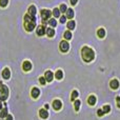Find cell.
I'll use <instances>...</instances> for the list:
<instances>
[{"label":"cell","instance_id":"8992f818","mask_svg":"<svg viewBox=\"0 0 120 120\" xmlns=\"http://www.w3.org/2000/svg\"><path fill=\"white\" fill-rule=\"evenodd\" d=\"M45 27L43 26V25H39V26L36 29V34H37V36H43L44 34H45Z\"/></svg>","mask_w":120,"mask_h":120},{"label":"cell","instance_id":"d6a6232c","mask_svg":"<svg viewBox=\"0 0 120 120\" xmlns=\"http://www.w3.org/2000/svg\"><path fill=\"white\" fill-rule=\"evenodd\" d=\"M116 102H117V106L120 108V96H118V97L116 98Z\"/></svg>","mask_w":120,"mask_h":120},{"label":"cell","instance_id":"5bb4252c","mask_svg":"<svg viewBox=\"0 0 120 120\" xmlns=\"http://www.w3.org/2000/svg\"><path fill=\"white\" fill-rule=\"evenodd\" d=\"M96 101H97V99H96V97L94 95H91L87 98V103H89L90 105H95Z\"/></svg>","mask_w":120,"mask_h":120},{"label":"cell","instance_id":"83f0119b","mask_svg":"<svg viewBox=\"0 0 120 120\" xmlns=\"http://www.w3.org/2000/svg\"><path fill=\"white\" fill-rule=\"evenodd\" d=\"M66 10H68V8H66V5H65V4H64V3L60 5V8H59L60 13H65V12H66Z\"/></svg>","mask_w":120,"mask_h":120},{"label":"cell","instance_id":"3957f363","mask_svg":"<svg viewBox=\"0 0 120 120\" xmlns=\"http://www.w3.org/2000/svg\"><path fill=\"white\" fill-rule=\"evenodd\" d=\"M24 27L27 32H32L36 27V20L32 21H24Z\"/></svg>","mask_w":120,"mask_h":120},{"label":"cell","instance_id":"7a4b0ae2","mask_svg":"<svg viewBox=\"0 0 120 120\" xmlns=\"http://www.w3.org/2000/svg\"><path fill=\"white\" fill-rule=\"evenodd\" d=\"M8 97V89L6 85L0 83V100L1 101H5Z\"/></svg>","mask_w":120,"mask_h":120},{"label":"cell","instance_id":"e575fe53","mask_svg":"<svg viewBox=\"0 0 120 120\" xmlns=\"http://www.w3.org/2000/svg\"><path fill=\"white\" fill-rule=\"evenodd\" d=\"M5 118H6V120H13V116H11V115H8Z\"/></svg>","mask_w":120,"mask_h":120},{"label":"cell","instance_id":"836d02e7","mask_svg":"<svg viewBox=\"0 0 120 120\" xmlns=\"http://www.w3.org/2000/svg\"><path fill=\"white\" fill-rule=\"evenodd\" d=\"M77 1H78V0H70V2H71V4H72V5H76Z\"/></svg>","mask_w":120,"mask_h":120},{"label":"cell","instance_id":"4dcf8cb0","mask_svg":"<svg viewBox=\"0 0 120 120\" xmlns=\"http://www.w3.org/2000/svg\"><path fill=\"white\" fill-rule=\"evenodd\" d=\"M60 22H61V23H65L66 22V17L65 16H60Z\"/></svg>","mask_w":120,"mask_h":120},{"label":"cell","instance_id":"4316f807","mask_svg":"<svg viewBox=\"0 0 120 120\" xmlns=\"http://www.w3.org/2000/svg\"><path fill=\"white\" fill-rule=\"evenodd\" d=\"M102 111L104 112V114H108V113L111 112V106L109 105V104H106V105H103V109H102Z\"/></svg>","mask_w":120,"mask_h":120},{"label":"cell","instance_id":"9a60e30c","mask_svg":"<svg viewBox=\"0 0 120 120\" xmlns=\"http://www.w3.org/2000/svg\"><path fill=\"white\" fill-rule=\"evenodd\" d=\"M66 15H65V17L66 18H68V19H73L74 18V11L72 10V8H68V10H66Z\"/></svg>","mask_w":120,"mask_h":120},{"label":"cell","instance_id":"8d00e7d4","mask_svg":"<svg viewBox=\"0 0 120 120\" xmlns=\"http://www.w3.org/2000/svg\"><path fill=\"white\" fill-rule=\"evenodd\" d=\"M44 108H45V110H48V109H49V105H48V104H45V105H44Z\"/></svg>","mask_w":120,"mask_h":120},{"label":"cell","instance_id":"44dd1931","mask_svg":"<svg viewBox=\"0 0 120 120\" xmlns=\"http://www.w3.org/2000/svg\"><path fill=\"white\" fill-rule=\"evenodd\" d=\"M8 109H2L1 111H0V118L1 119H4L6 116H8Z\"/></svg>","mask_w":120,"mask_h":120},{"label":"cell","instance_id":"4fadbf2b","mask_svg":"<svg viewBox=\"0 0 120 120\" xmlns=\"http://www.w3.org/2000/svg\"><path fill=\"white\" fill-rule=\"evenodd\" d=\"M22 68L23 71H25V72H27V71H31L32 68V63L30 61H24L22 64Z\"/></svg>","mask_w":120,"mask_h":120},{"label":"cell","instance_id":"7c38bea8","mask_svg":"<svg viewBox=\"0 0 120 120\" xmlns=\"http://www.w3.org/2000/svg\"><path fill=\"white\" fill-rule=\"evenodd\" d=\"M2 77H3L4 79H8L11 77V71L8 68H3V71H2Z\"/></svg>","mask_w":120,"mask_h":120},{"label":"cell","instance_id":"f546056e","mask_svg":"<svg viewBox=\"0 0 120 120\" xmlns=\"http://www.w3.org/2000/svg\"><path fill=\"white\" fill-rule=\"evenodd\" d=\"M39 82L41 83L42 85H44V84H45V82H46L45 78H44V77H40V78H39Z\"/></svg>","mask_w":120,"mask_h":120},{"label":"cell","instance_id":"8fae6325","mask_svg":"<svg viewBox=\"0 0 120 120\" xmlns=\"http://www.w3.org/2000/svg\"><path fill=\"white\" fill-rule=\"evenodd\" d=\"M31 95H32V97H33L34 99H37V98L39 97V95H40L39 89H37V87H34V89L32 90V92H31Z\"/></svg>","mask_w":120,"mask_h":120},{"label":"cell","instance_id":"277c9868","mask_svg":"<svg viewBox=\"0 0 120 120\" xmlns=\"http://www.w3.org/2000/svg\"><path fill=\"white\" fill-rule=\"evenodd\" d=\"M59 49L62 53H66L68 50H70V44H68V40H62L59 44Z\"/></svg>","mask_w":120,"mask_h":120},{"label":"cell","instance_id":"2e32d148","mask_svg":"<svg viewBox=\"0 0 120 120\" xmlns=\"http://www.w3.org/2000/svg\"><path fill=\"white\" fill-rule=\"evenodd\" d=\"M45 33L49 37H53V36H55V30L53 27H48L45 30Z\"/></svg>","mask_w":120,"mask_h":120},{"label":"cell","instance_id":"d6986e66","mask_svg":"<svg viewBox=\"0 0 120 120\" xmlns=\"http://www.w3.org/2000/svg\"><path fill=\"white\" fill-rule=\"evenodd\" d=\"M66 26H68V30H74V29H75V26H76V23H75V21H74V20H72V19H71V21H68V22Z\"/></svg>","mask_w":120,"mask_h":120},{"label":"cell","instance_id":"603a6c76","mask_svg":"<svg viewBox=\"0 0 120 120\" xmlns=\"http://www.w3.org/2000/svg\"><path fill=\"white\" fill-rule=\"evenodd\" d=\"M77 97H78V92H77V91H73L72 92V95H71V100H72V101H75V100L77 99Z\"/></svg>","mask_w":120,"mask_h":120},{"label":"cell","instance_id":"ba28073f","mask_svg":"<svg viewBox=\"0 0 120 120\" xmlns=\"http://www.w3.org/2000/svg\"><path fill=\"white\" fill-rule=\"evenodd\" d=\"M61 108H62V103L60 100H54L53 101V109L55 111H59Z\"/></svg>","mask_w":120,"mask_h":120},{"label":"cell","instance_id":"1f68e13d","mask_svg":"<svg viewBox=\"0 0 120 120\" xmlns=\"http://www.w3.org/2000/svg\"><path fill=\"white\" fill-rule=\"evenodd\" d=\"M103 114H104V112H103V111H102V110H98V111H97V115H98V116H99V117L103 116Z\"/></svg>","mask_w":120,"mask_h":120},{"label":"cell","instance_id":"484cf974","mask_svg":"<svg viewBox=\"0 0 120 120\" xmlns=\"http://www.w3.org/2000/svg\"><path fill=\"white\" fill-rule=\"evenodd\" d=\"M52 14L54 15L55 18H57V17H60V14H61V13H60L59 8H54V10H53V12H52Z\"/></svg>","mask_w":120,"mask_h":120},{"label":"cell","instance_id":"5b68a950","mask_svg":"<svg viewBox=\"0 0 120 120\" xmlns=\"http://www.w3.org/2000/svg\"><path fill=\"white\" fill-rule=\"evenodd\" d=\"M51 15H52V12L49 10H42L41 11V18H42V21H46L50 19Z\"/></svg>","mask_w":120,"mask_h":120},{"label":"cell","instance_id":"e0dca14e","mask_svg":"<svg viewBox=\"0 0 120 120\" xmlns=\"http://www.w3.org/2000/svg\"><path fill=\"white\" fill-rule=\"evenodd\" d=\"M36 13H37V11H36V8L34 5H31L29 8V13L27 14L31 15V16H36Z\"/></svg>","mask_w":120,"mask_h":120},{"label":"cell","instance_id":"74e56055","mask_svg":"<svg viewBox=\"0 0 120 120\" xmlns=\"http://www.w3.org/2000/svg\"><path fill=\"white\" fill-rule=\"evenodd\" d=\"M0 120H3V119H1V118H0Z\"/></svg>","mask_w":120,"mask_h":120},{"label":"cell","instance_id":"30bf717a","mask_svg":"<svg viewBox=\"0 0 120 120\" xmlns=\"http://www.w3.org/2000/svg\"><path fill=\"white\" fill-rule=\"evenodd\" d=\"M110 86H111V89H113V90H117L119 87V81L117 80V79H113V80H111Z\"/></svg>","mask_w":120,"mask_h":120},{"label":"cell","instance_id":"cb8c5ba5","mask_svg":"<svg viewBox=\"0 0 120 120\" xmlns=\"http://www.w3.org/2000/svg\"><path fill=\"white\" fill-rule=\"evenodd\" d=\"M48 22H49V24H50L52 27H56V25H57V21H56V19H55V18L50 19V20H49Z\"/></svg>","mask_w":120,"mask_h":120},{"label":"cell","instance_id":"f1b7e54d","mask_svg":"<svg viewBox=\"0 0 120 120\" xmlns=\"http://www.w3.org/2000/svg\"><path fill=\"white\" fill-rule=\"evenodd\" d=\"M8 4V0H0V6L1 8H5Z\"/></svg>","mask_w":120,"mask_h":120},{"label":"cell","instance_id":"52a82bcc","mask_svg":"<svg viewBox=\"0 0 120 120\" xmlns=\"http://www.w3.org/2000/svg\"><path fill=\"white\" fill-rule=\"evenodd\" d=\"M44 78H45V80L48 81V82L53 81V78H54V74H53V72H51V71H46L45 74H44Z\"/></svg>","mask_w":120,"mask_h":120},{"label":"cell","instance_id":"7402d4cb","mask_svg":"<svg viewBox=\"0 0 120 120\" xmlns=\"http://www.w3.org/2000/svg\"><path fill=\"white\" fill-rule=\"evenodd\" d=\"M97 35L99 38H103L104 36H105V30L104 29H99L97 31Z\"/></svg>","mask_w":120,"mask_h":120},{"label":"cell","instance_id":"d4e9b609","mask_svg":"<svg viewBox=\"0 0 120 120\" xmlns=\"http://www.w3.org/2000/svg\"><path fill=\"white\" fill-rule=\"evenodd\" d=\"M74 105H75V111H76V112H78V111H79V109H80V105H81V102H80V100H75V103H74Z\"/></svg>","mask_w":120,"mask_h":120},{"label":"cell","instance_id":"d590c367","mask_svg":"<svg viewBox=\"0 0 120 120\" xmlns=\"http://www.w3.org/2000/svg\"><path fill=\"white\" fill-rule=\"evenodd\" d=\"M2 110V103H1V101H0V111Z\"/></svg>","mask_w":120,"mask_h":120},{"label":"cell","instance_id":"ac0fdd59","mask_svg":"<svg viewBox=\"0 0 120 120\" xmlns=\"http://www.w3.org/2000/svg\"><path fill=\"white\" fill-rule=\"evenodd\" d=\"M63 37H64V39H65V40H71V39H72V37H73L72 32H71V31H66V32H64Z\"/></svg>","mask_w":120,"mask_h":120},{"label":"cell","instance_id":"9c48e42d","mask_svg":"<svg viewBox=\"0 0 120 120\" xmlns=\"http://www.w3.org/2000/svg\"><path fill=\"white\" fill-rule=\"evenodd\" d=\"M39 116H40V118H42V119H46L49 117L48 110H45V109H41V110H39Z\"/></svg>","mask_w":120,"mask_h":120},{"label":"cell","instance_id":"ffe728a7","mask_svg":"<svg viewBox=\"0 0 120 120\" xmlns=\"http://www.w3.org/2000/svg\"><path fill=\"white\" fill-rule=\"evenodd\" d=\"M55 78L58 79V80L62 79V78H63V72H62L61 70H58L56 73H55Z\"/></svg>","mask_w":120,"mask_h":120},{"label":"cell","instance_id":"6da1fadb","mask_svg":"<svg viewBox=\"0 0 120 120\" xmlns=\"http://www.w3.org/2000/svg\"><path fill=\"white\" fill-rule=\"evenodd\" d=\"M81 57L85 62H91L95 58V53L89 46H83L82 50H81Z\"/></svg>","mask_w":120,"mask_h":120}]
</instances>
